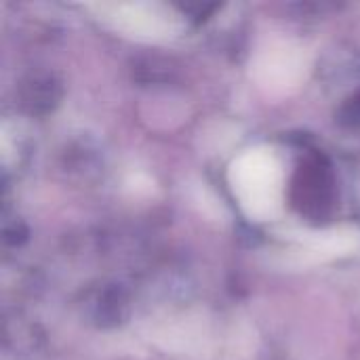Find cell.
I'll use <instances>...</instances> for the list:
<instances>
[{
  "label": "cell",
  "mask_w": 360,
  "mask_h": 360,
  "mask_svg": "<svg viewBox=\"0 0 360 360\" xmlns=\"http://www.w3.org/2000/svg\"><path fill=\"white\" fill-rule=\"evenodd\" d=\"M228 181L243 213L253 221H272L283 213L285 169L270 148H251L234 158Z\"/></svg>",
  "instance_id": "obj_1"
},
{
  "label": "cell",
  "mask_w": 360,
  "mask_h": 360,
  "mask_svg": "<svg viewBox=\"0 0 360 360\" xmlns=\"http://www.w3.org/2000/svg\"><path fill=\"white\" fill-rule=\"evenodd\" d=\"M91 8L114 30L139 40H167L181 27L173 8L156 2H101Z\"/></svg>",
  "instance_id": "obj_2"
},
{
  "label": "cell",
  "mask_w": 360,
  "mask_h": 360,
  "mask_svg": "<svg viewBox=\"0 0 360 360\" xmlns=\"http://www.w3.org/2000/svg\"><path fill=\"white\" fill-rule=\"evenodd\" d=\"M308 55L289 40H270L253 59V78L270 93L297 89L308 74Z\"/></svg>",
  "instance_id": "obj_3"
},
{
  "label": "cell",
  "mask_w": 360,
  "mask_h": 360,
  "mask_svg": "<svg viewBox=\"0 0 360 360\" xmlns=\"http://www.w3.org/2000/svg\"><path fill=\"white\" fill-rule=\"evenodd\" d=\"M360 247V232L354 228H333L325 232L306 234L300 240L295 253L308 262H327L342 255H350Z\"/></svg>",
  "instance_id": "obj_4"
}]
</instances>
